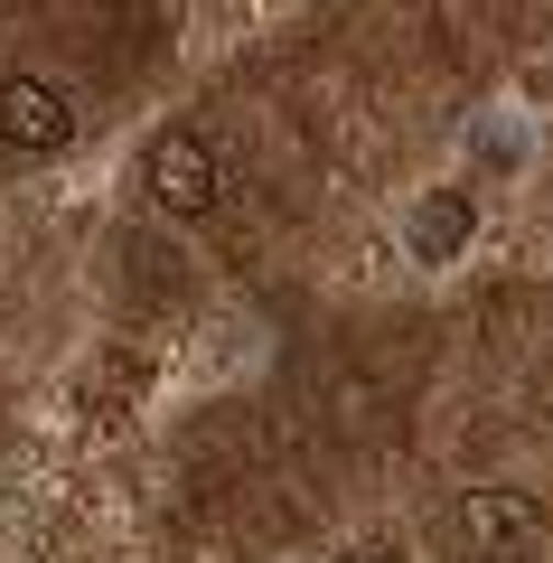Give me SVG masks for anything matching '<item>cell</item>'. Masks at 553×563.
Returning a JSON list of instances; mask_svg holds the SVG:
<instances>
[{
	"label": "cell",
	"instance_id": "obj_4",
	"mask_svg": "<svg viewBox=\"0 0 553 563\" xmlns=\"http://www.w3.org/2000/svg\"><path fill=\"white\" fill-rule=\"evenodd\" d=\"M469 235H478V198L469 188H432V198L413 207V225H403V244H413L422 263H460Z\"/></svg>",
	"mask_w": 553,
	"mask_h": 563
},
{
	"label": "cell",
	"instance_id": "obj_3",
	"mask_svg": "<svg viewBox=\"0 0 553 563\" xmlns=\"http://www.w3.org/2000/svg\"><path fill=\"white\" fill-rule=\"evenodd\" d=\"M0 141L10 151H66L76 141V95L47 76H0Z\"/></svg>",
	"mask_w": 553,
	"mask_h": 563
},
{
	"label": "cell",
	"instance_id": "obj_1",
	"mask_svg": "<svg viewBox=\"0 0 553 563\" xmlns=\"http://www.w3.org/2000/svg\"><path fill=\"white\" fill-rule=\"evenodd\" d=\"M141 188H151V207L159 217H217V198H225V169H217V151H207L198 132H151L141 141Z\"/></svg>",
	"mask_w": 553,
	"mask_h": 563
},
{
	"label": "cell",
	"instance_id": "obj_2",
	"mask_svg": "<svg viewBox=\"0 0 553 563\" xmlns=\"http://www.w3.org/2000/svg\"><path fill=\"white\" fill-rule=\"evenodd\" d=\"M460 544H469L478 563H526L534 544H544V507L526 498V488H460Z\"/></svg>",
	"mask_w": 553,
	"mask_h": 563
}]
</instances>
